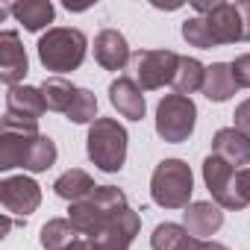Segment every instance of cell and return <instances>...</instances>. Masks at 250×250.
<instances>
[{"label": "cell", "mask_w": 250, "mask_h": 250, "mask_svg": "<svg viewBox=\"0 0 250 250\" xmlns=\"http://www.w3.org/2000/svg\"><path fill=\"white\" fill-rule=\"evenodd\" d=\"M203 183L221 209L250 206V168H232L215 153L203 159Z\"/></svg>", "instance_id": "cell-1"}, {"label": "cell", "mask_w": 250, "mask_h": 250, "mask_svg": "<svg viewBox=\"0 0 250 250\" xmlns=\"http://www.w3.org/2000/svg\"><path fill=\"white\" fill-rule=\"evenodd\" d=\"M85 50H88V39L77 27H53L39 39V59L53 74L77 71L85 59Z\"/></svg>", "instance_id": "cell-2"}, {"label": "cell", "mask_w": 250, "mask_h": 250, "mask_svg": "<svg viewBox=\"0 0 250 250\" xmlns=\"http://www.w3.org/2000/svg\"><path fill=\"white\" fill-rule=\"evenodd\" d=\"M127 130L121 127L115 118H97L91 127H88V136H85V150H88V159L106 171V174H118L127 162Z\"/></svg>", "instance_id": "cell-3"}, {"label": "cell", "mask_w": 250, "mask_h": 250, "mask_svg": "<svg viewBox=\"0 0 250 250\" xmlns=\"http://www.w3.org/2000/svg\"><path fill=\"white\" fill-rule=\"evenodd\" d=\"M194 191V177L188 162L183 159H162L150 177V197L162 209H188Z\"/></svg>", "instance_id": "cell-4"}, {"label": "cell", "mask_w": 250, "mask_h": 250, "mask_svg": "<svg viewBox=\"0 0 250 250\" xmlns=\"http://www.w3.org/2000/svg\"><path fill=\"white\" fill-rule=\"evenodd\" d=\"M121 209H127V194H124L121 188H115V186H97L85 200L71 203L68 221L77 227L80 235L91 238V235L100 232V227H103L112 215H118Z\"/></svg>", "instance_id": "cell-5"}, {"label": "cell", "mask_w": 250, "mask_h": 250, "mask_svg": "<svg viewBox=\"0 0 250 250\" xmlns=\"http://www.w3.org/2000/svg\"><path fill=\"white\" fill-rule=\"evenodd\" d=\"M197 106L186 94H165L156 106V133L168 145H183L194 133Z\"/></svg>", "instance_id": "cell-6"}, {"label": "cell", "mask_w": 250, "mask_h": 250, "mask_svg": "<svg viewBox=\"0 0 250 250\" xmlns=\"http://www.w3.org/2000/svg\"><path fill=\"white\" fill-rule=\"evenodd\" d=\"M47 112L42 88L33 85H15L6 94V115L0 127H15V130H39V118Z\"/></svg>", "instance_id": "cell-7"}, {"label": "cell", "mask_w": 250, "mask_h": 250, "mask_svg": "<svg viewBox=\"0 0 250 250\" xmlns=\"http://www.w3.org/2000/svg\"><path fill=\"white\" fill-rule=\"evenodd\" d=\"M177 68H180V56L174 50H139L133 56V71L142 91H156L174 83Z\"/></svg>", "instance_id": "cell-8"}, {"label": "cell", "mask_w": 250, "mask_h": 250, "mask_svg": "<svg viewBox=\"0 0 250 250\" xmlns=\"http://www.w3.org/2000/svg\"><path fill=\"white\" fill-rule=\"evenodd\" d=\"M200 18L209 24V33L215 44H235L244 39V18L238 3H194Z\"/></svg>", "instance_id": "cell-9"}, {"label": "cell", "mask_w": 250, "mask_h": 250, "mask_svg": "<svg viewBox=\"0 0 250 250\" xmlns=\"http://www.w3.org/2000/svg\"><path fill=\"white\" fill-rule=\"evenodd\" d=\"M139 229H142V218H139L136 209L127 206L118 215H112L100 227V232L91 235V244H94V250H130V244L136 241Z\"/></svg>", "instance_id": "cell-10"}, {"label": "cell", "mask_w": 250, "mask_h": 250, "mask_svg": "<svg viewBox=\"0 0 250 250\" xmlns=\"http://www.w3.org/2000/svg\"><path fill=\"white\" fill-rule=\"evenodd\" d=\"M0 203H3L6 215H18L21 221H27V215H33L42 206V186L33 177H6L0 183Z\"/></svg>", "instance_id": "cell-11"}, {"label": "cell", "mask_w": 250, "mask_h": 250, "mask_svg": "<svg viewBox=\"0 0 250 250\" xmlns=\"http://www.w3.org/2000/svg\"><path fill=\"white\" fill-rule=\"evenodd\" d=\"M39 136H42L39 130L0 127V171H12V168H24L27 171Z\"/></svg>", "instance_id": "cell-12"}, {"label": "cell", "mask_w": 250, "mask_h": 250, "mask_svg": "<svg viewBox=\"0 0 250 250\" xmlns=\"http://www.w3.org/2000/svg\"><path fill=\"white\" fill-rule=\"evenodd\" d=\"M27 71H30V62H27L21 36L15 30H3L0 33V80H3V85L15 88L21 85Z\"/></svg>", "instance_id": "cell-13"}, {"label": "cell", "mask_w": 250, "mask_h": 250, "mask_svg": "<svg viewBox=\"0 0 250 250\" xmlns=\"http://www.w3.org/2000/svg\"><path fill=\"white\" fill-rule=\"evenodd\" d=\"M212 153L232 168H250V136L235 127H224L212 139Z\"/></svg>", "instance_id": "cell-14"}, {"label": "cell", "mask_w": 250, "mask_h": 250, "mask_svg": "<svg viewBox=\"0 0 250 250\" xmlns=\"http://www.w3.org/2000/svg\"><path fill=\"white\" fill-rule=\"evenodd\" d=\"M94 59L106 71H124L127 62L133 59V53H130L127 39L118 30H100L97 39H94Z\"/></svg>", "instance_id": "cell-15"}, {"label": "cell", "mask_w": 250, "mask_h": 250, "mask_svg": "<svg viewBox=\"0 0 250 250\" xmlns=\"http://www.w3.org/2000/svg\"><path fill=\"white\" fill-rule=\"evenodd\" d=\"M183 227L194 235V238H209V235H215L221 227H224V212H221V206L218 203H212V200H194L186 212H183Z\"/></svg>", "instance_id": "cell-16"}, {"label": "cell", "mask_w": 250, "mask_h": 250, "mask_svg": "<svg viewBox=\"0 0 250 250\" xmlns=\"http://www.w3.org/2000/svg\"><path fill=\"white\" fill-rule=\"evenodd\" d=\"M109 103H112L124 118H130V121H142V118H145V109H147L139 83L130 80V77H118V80L109 85Z\"/></svg>", "instance_id": "cell-17"}, {"label": "cell", "mask_w": 250, "mask_h": 250, "mask_svg": "<svg viewBox=\"0 0 250 250\" xmlns=\"http://www.w3.org/2000/svg\"><path fill=\"white\" fill-rule=\"evenodd\" d=\"M150 247L153 250H206V241L203 238H194L186 227L180 224H159L150 235Z\"/></svg>", "instance_id": "cell-18"}, {"label": "cell", "mask_w": 250, "mask_h": 250, "mask_svg": "<svg viewBox=\"0 0 250 250\" xmlns=\"http://www.w3.org/2000/svg\"><path fill=\"white\" fill-rule=\"evenodd\" d=\"M235 88H238V83H235V77H232V65H227V62H212V65L206 68V80H203V94H206V100L224 103V100H229V97L235 94Z\"/></svg>", "instance_id": "cell-19"}, {"label": "cell", "mask_w": 250, "mask_h": 250, "mask_svg": "<svg viewBox=\"0 0 250 250\" xmlns=\"http://www.w3.org/2000/svg\"><path fill=\"white\" fill-rule=\"evenodd\" d=\"M9 9H12L15 21L24 24L27 33L44 30L47 24H53V15H56V9H53L50 0H24V3H12Z\"/></svg>", "instance_id": "cell-20"}, {"label": "cell", "mask_w": 250, "mask_h": 250, "mask_svg": "<svg viewBox=\"0 0 250 250\" xmlns=\"http://www.w3.org/2000/svg\"><path fill=\"white\" fill-rule=\"evenodd\" d=\"M39 88H42L44 106H47L50 112H65V115H68L71 103H74L77 94H80V88H77L71 80H65V77H47Z\"/></svg>", "instance_id": "cell-21"}, {"label": "cell", "mask_w": 250, "mask_h": 250, "mask_svg": "<svg viewBox=\"0 0 250 250\" xmlns=\"http://www.w3.org/2000/svg\"><path fill=\"white\" fill-rule=\"evenodd\" d=\"M94 188H97L94 180H91L83 168H71V171H65V174L53 183L56 197H62V200H68V203H80V200H85Z\"/></svg>", "instance_id": "cell-22"}, {"label": "cell", "mask_w": 250, "mask_h": 250, "mask_svg": "<svg viewBox=\"0 0 250 250\" xmlns=\"http://www.w3.org/2000/svg\"><path fill=\"white\" fill-rule=\"evenodd\" d=\"M203 80H206V65L194 56H180V68H177V77H174V88L177 94H194V91H203Z\"/></svg>", "instance_id": "cell-23"}, {"label": "cell", "mask_w": 250, "mask_h": 250, "mask_svg": "<svg viewBox=\"0 0 250 250\" xmlns=\"http://www.w3.org/2000/svg\"><path fill=\"white\" fill-rule=\"evenodd\" d=\"M77 235L80 232H77V227L68 218H53V221H47L42 227L39 241H42L44 250H68V247L77 244Z\"/></svg>", "instance_id": "cell-24"}, {"label": "cell", "mask_w": 250, "mask_h": 250, "mask_svg": "<svg viewBox=\"0 0 250 250\" xmlns=\"http://www.w3.org/2000/svg\"><path fill=\"white\" fill-rule=\"evenodd\" d=\"M68 121H74V124H94L97 121V97L88 88H80L77 100L68 109Z\"/></svg>", "instance_id": "cell-25"}, {"label": "cell", "mask_w": 250, "mask_h": 250, "mask_svg": "<svg viewBox=\"0 0 250 250\" xmlns=\"http://www.w3.org/2000/svg\"><path fill=\"white\" fill-rule=\"evenodd\" d=\"M183 39H186L191 47H200V50L218 47L215 39H212V33H209V24H206L203 18H188V21H183Z\"/></svg>", "instance_id": "cell-26"}, {"label": "cell", "mask_w": 250, "mask_h": 250, "mask_svg": "<svg viewBox=\"0 0 250 250\" xmlns=\"http://www.w3.org/2000/svg\"><path fill=\"white\" fill-rule=\"evenodd\" d=\"M53 162H56V145H53V139H47V136H39V142H36V150H33V159H30L27 171H33V174H42V171H47Z\"/></svg>", "instance_id": "cell-27"}, {"label": "cell", "mask_w": 250, "mask_h": 250, "mask_svg": "<svg viewBox=\"0 0 250 250\" xmlns=\"http://www.w3.org/2000/svg\"><path fill=\"white\" fill-rule=\"evenodd\" d=\"M232 77H235V83H238L241 88H250V53L235 56V62H232Z\"/></svg>", "instance_id": "cell-28"}, {"label": "cell", "mask_w": 250, "mask_h": 250, "mask_svg": "<svg viewBox=\"0 0 250 250\" xmlns=\"http://www.w3.org/2000/svg\"><path fill=\"white\" fill-rule=\"evenodd\" d=\"M232 118H235V130H241L244 136H250V97L235 106V115Z\"/></svg>", "instance_id": "cell-29"}, {"label": "cell", "mask_w": 250, "mask_h": 250, "mask_svg": "<svg viewBox=\"0 0 250 250\" xmlns=\"http://www.w3.org/2000/svg\"><path fill=\"white\" fill-rule=\"evenodd\" d=\"M241 9V18H244V39L250 42V3H238Z\"/></svg>", "instance_id": "cell-30"}, {"label": "cell", "mask_w": 250, "mask_h": 250, "mask_svg": "<svg viewBox=\"0 0 250 250\" xmlns=\"http://www.w3.org/2000/svg\"><path fill=\"white\" fill-rule=\"evenodd\" d=\"M68 250H94V244H91V238H77V244Z\"/></svg>", "instance_id": "cell-31"}, {"label": "cell", "mask_w": 250, "mask_h": 250, "mask_svg": "<svg viewBox=\"0 0 250 250\" xmlns=\"http://www.w3.org/2000/svg\"><path fill=\"white\" fill-rule=\"evenodd\" d=\"M206 250H229V247H224V244H218V241H206Z\"/></svg>", "instance_id": "cell-32"}]
</instances>
